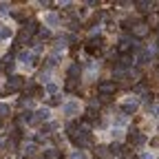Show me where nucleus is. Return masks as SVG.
<instances>
[{
	"instance_id": "nucleus-1",
	"label": "nucleus",
	"mask_w": 159,
	"mask_h": 159,
	"mask_svg": "<svg viewBox=\"0 0 159 159\" xmlns=\"http://www.w3.org/2000/svg\"><path fill=\"white\" fill-rule=\"evenodd\" d=\"M82 111H84V104L80 102L77 97H69V99H64L62 108H60V113H62L64 117H77V115H82Z\"/></svg>"
},
{
	"instance_id": "nucleus-2",
	"label": "nucleus",
	"mask_w": 159,
	"mask_h": 159,
	"mask_svg": "<svg viewBox=\"0 0 159 159\" xmlns=\"http://www.w3.org/2000/svg\"><path fill=\"white\" fill-rule=\"evenodd\" d=\"M11 38H13V25L9 22V20L0 18V53L7 49V44L11 42Z\"/></svg>"
},
{
	"instance_id": "nucleus-3",
	"label": "nucleus",
	"mask_w": 159,
	"mask_h": 159,
	"mask_svg": "<svg viewBox=\"0 0 159 159\" xmlns=\"http://www.w3.org/2000/svg\"><path fill=\"white\" fill-rule=\"evenodd\" d=\"M33 60H35V55H33V51H31V49L20 51V55L16 57L18 69L22 71V73H31V71H33Z\"/></svg>"
},
{
	"instance_id": "nucleus-4",
	"label": "nucleus",
	"mask_w": 159,
	"mask_h": 159,
	"mask_svg": "<svg viewBox=\"0 0 159 159\" xmlns=\"http://www.w3.org/2000/svg\"><path fill=\"white\" fill-rule=\"evenodd\" d=\"M40 18H42V22H44L49 29H57V27H60V18H57L55 13H51V11H44Z\"/></svg>"
},
{
	"instance_id": "nucleus-5",
	"label": "nucleus",
	"mask_w": 159,
	"mask_h": 159,
	"mask_svg": "<svg viewBox=\"0 0 159 159\" xmlns=\"http://www.w3.org/2000/svg\"><path fill=\"white\" fill-rule=\"evenodd\" d=\"M139 159H159V152H157V150H152V148H146V150H142Z\"/></svg>"
},
{
	"instance_id": "nucleus-6",
	"label": "nucleus",
	"mask_w": 159,
	"mask_h": 159,
	"mask_svg": "<svg viewBox=\"0 0 159 159\" xmlns=\"http://www.w3.org/2000/svg\"><path fill=\"white\" fill-rule=\"evenodd\" d=\"M69 159H86V155H84L82 150H71V155H69Z\"/></svg>"
}]
</instances>
